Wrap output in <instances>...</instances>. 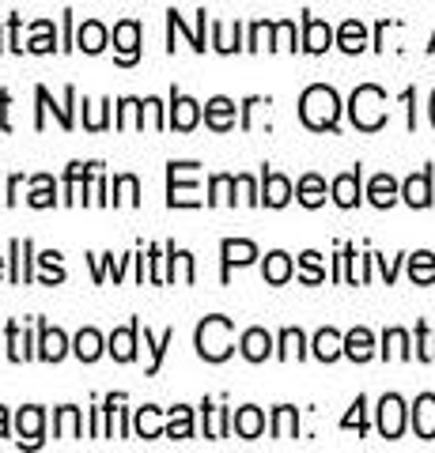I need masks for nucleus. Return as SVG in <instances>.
<instances>
[{
	"label": "nucleus",
	"mask_w": 435,
	"mask_h": 453,
	"mask_svg": "<svg viewBox=\"0 0 435 453\" xmlns=\"http://www.w3.org/2000/svg\"><path fill=\"white\" fill-rule=\"evenodd\" d=\"M299 118L307 129H337V118H341V98H337L333 88H326V83H315V88H307L303 98H299Z\"/></svg>",
	"instance_id": "nucleus-1"
},
{
	"label": "nucleus",
	"mask_w": 435,
	"mask_h": 453,
	"mask_svg": "<svg viewBox=\"0 0 435 453\" xmlns=\"http://www.w3.org/2000/svg\"><path fill=\"white\" fill-rule=\"evenodd\" d=\"M231 333H235L231 318H223V314L205 318L198 325V351H201V359H208V363H223V359H228L235 351Z\"/></svg>",
	"instance_id": "nucleus-2"
},
{
	"label": "nucleus",
	"mask_w": 435,
	"mask_h": 453,
	"mask_svg": "<svg viewBox=\"0 0 435 453\" xmlns=\"http://www.w3.org/2000/svg\"><path fill=\"white\" fill-rule=\"evenodd\" d=\"M353 121H356V129L363 133H375V129H383L386 125V95L383 88H375V83H363V88H356L353 95Z\"/></svg>",
	"instance_id": "nucleus-3"
},
{
	"label": "nucleus",
	"mask_w": 435,
	"mask_h": 453,
	"mask_svg": "<svg viewBox=\"0 0 435 453\" xmlns=\"http://www.w3.org/2000/svg\"><path fill=\"white\" fill-rule=\"evenodd\" d=\"M114 46H118V65H136L140 57V23L121 19L114 27Z\"/></svg>",
	"instance_id": "nucleus-4"
},
{
	"label": "nucleus",
	"mask_w": 435,
	"mask_h": 453,
	"mask_svg": "<svg viewBox=\"0 0 435 453\" xmlns=\"http://www.w3.org/2000/svg\"><path fill=\"white\" fill-rule=\"evenodd\" d=\"M378 431H383V438H401L405 431V404L398 393L383 396V404H378Z\"/></svg>",
	"instance_id": "nucleus-5"
},
{
	"label": "nucleus",
	"mask_w": 435,
	"mask_h": 453,
	"mask_svg": "<svg viewBox=\"0 0 435 453\" xmlns=\"http://www.w3.org/2000/svg\"><path fill=\"white\" fill-rule=\"evenodd\" d=\"M198 121H201V103H193V98L175 91L171 95V121H167V125H175L178 133H190Z\"/></svg>",
	"instance_id": "nucleus-6"
},
{
	"label": "nucleus",
	"mask_w": 435,
	"mask_h": 453,
	"mask_svg": "<svg viewBox=\"0 0 435 453\" xmlns=\"http://www.w3.org/2000/svg\"><path fill=\"white\" fill-rule=\"evenodd\" d=\"M220 253H223V280H228L231 276V265H250V261L258 257V246L246 242V238H223Z\"/></svg>",
	"instance_id": "nucleus-7"
},
{
	"label": "nucleus",
	"mask_w": 435,
	"mask_h": 453,
	"mask_svg": "<svg viewBox=\"0 0 435 453\" xmlns=\"http://www.w3.org/2000/svg\"><path fill=\"white\" fill-rule=\"evenodd\" d=\"M42 423H46V412H42L38 404H27L19 408V416H16V427H19V446H38L42 442Z\"/></svg>",
	"instance_id": "nucleus-8"
},
{
	"label": "nucleus",
	"mask_w": 435,
	"mask_h": 453,
	"mask_svg": "<svg viewBox=\"0 0 435 453\" xmlns=\"http://www.w3.org/2000/svg\"><path fill=\"white\" fill-rule=\"evenodd\" d=\"M65 95H68V106H73L76 103V88H65ZM35 98H38V129H42V125H46V110H53V113H58V121H61V129H73V110H68V106H53L50 103V91L46 88H38L35 91Z\"/></svg>",
	"instance_id": "nucleus-9"
},
{
	"label": "nucleus",
	"mask_w": 435,
	"mask_h": 453,
	"mask_svg": "<svg viewBox=\"0 0 435 453\" xmlns=\"http://www.w3.org/2000/svg\"><path fill=\"white\" fill-rule=\"evenodd\" d=\"M261 201L269 208H284L291 201V181L284 174H276V170H265L261 178Z\"/></svg>",
	"instance_id": "nucleus-10"
},
{
	"label": "nucleus",
	"mask_w": 435,
	"mask_h": 453,
	"mask_svg": "<svg viewBox=\"0 0 435 453\" xmlns=\"http://www.w3.org/2000/svg\"><path fill=\"white\" fill-rule=\"evenodd\" d=\"M38 329H42V336H38V359L61 363V359H65V351H68L65 333H61V329H50L46 321H38Z\"/></svg>",
	"instance_id": "nucleus-11"
},
{
	"label": "nucleus",
	"mask_w": 435,
	"mask_h": 453,
	"mask_svg": "<svg viewBox=\"0 0 435 453\" xmlns=\"http://www.w3.org/2000/svg\"><path fill=\"white\" fill-rule=\"evenodd\" d=\"M205 121H208V129L228 133L235 125V103H231V98H223V95L208 98V103H205Z\"/></svg>",
	"instance_id": "nucleus-12"
},
{
	"label": "nucleus",
	"mask_w": 435,
	"mask_h": 453,
	"mask_svg": "<svg viewBox=\"0 0 435 453\" xmlns=\"http://www.w3.org/2000/svg\"><path fill=\"white\" fill-rule=\"evenodd\" d=\"M136 333H140V321H129L125 329H114V336H110V356H114L118 363H133V356H136Z\"/></svg>",
	"instance_id": "nucleus-13"
},
{
	"label": "nucleus",
	"mask_w": 435,
	"mask_h": 453,
	"mask_svg": "<svg viewBox=\"0 0 435 453\" xmlns=\"http://www.w3.org/2000/svg\"><path fill=\"white\" fill-rule=\"evenodd\" d=\"M182 166H186V163H171V170H167V174H171V196H167V204H171V208H198L201 201L193 196L190 181H182Z\"/></svg>",
	"instance_id": "nucleus-14"
},
{
	"label": "nucleus",
	"mask_w": 435,
	"mask_h": 453,
	"mask_svg": "<svg viewBox=\"0 0 435 453\" xmlns=\"http://www.w3.org/2000/svg\"><path fill=\"white\" fill-rule=\"evenodd\" d=\"M330 42H333V31H330L326 23L315 19V16L303 19V50H307V53H326Z\"/></svg>",
	"instance_id": "nucleus-15"
},
{
	"label": "nucleus",
	"mask_w": 435,
	"mask_h": 453,
	"mask_svg": "<svg viewBox=\"0 0 435 453\" xmlns=\"http://www.w3.org/2000/svg\"><path fill=\"white\" fill-rule=\"evenodd\" d=\"M238 348H243V356L250 363H261L265 356H273V336L265 329H246L243 340H238Z\"/></svg>",
	"instance_id": "nucleus-16"
},
{
	"label": "nucleus",
	"mask_w": 435,
	"mask_h": 453,
	"mask_svg": "<svg viewBox=\"0 0 435 453\" xmlns=\"http://www.w3.org/2000/svg\"><path fill=\"white\" fill-rule=\"evenodd\" d=\"M413 427L420 438H435V396L431 393H420L416 404H413Z\"/></svg>",
	"instance_id": "nucleus-17"
},
{
	"label": "nucleus",
	"mask_w": 435,
	"mask_h": 453,
	"mask_svg": "<svg viewBox=\"0 0 435 453\" xmlns=\"http://www.w3.org/2000/svg\"><path fill=\"white\" fill-rule=\"evenodd\" d=\"M333 201L341 208H356L360 204V166L348 170V174L333 178Z\"/></svg>",
	"instance_id": "nucleus-18"
},
{
	"label": "nucleus",
	"mask_w": 435,
	"mask_h": 453,
	"mask_svg": "<svg viewBox=\"0 0 435 453\" xmlns=\"http://www.w3.org/2000/svg\"><path fill=\"white\" fill-rule=\"evenodd\" d=\"M231 427H235V434H238V438H258V434L265 431V416H261V408H254V404L238 408L235 419H231Z\"/></svg>",
	"instance_id": "nucleus-19"
},
{
	"label": "nucleus",
	"mask_w": 435,
	"mask_h": 453,
	"mask_svg": "<svg viewBox=\"0 0 435 453\" xmlns=\"http://www.w3.org/2000/svg\"><path fill=\"white\" fill-rule=\"evenodd\" d=\"M405 201H409L413 208H428L431 204V170H420V174H413L409 181H405Z\"/></svg>",
	"instance_id": "nucleus-20"
},
{
	"label": "nucleus",
	"mask_w": 435,
	"mask_h": 453,
	"mask_svg": "<svg viewBox=\"0 0 435 453\" xmlns=\"http://www.w3.org/2000/svg\"><path fill=\"white\" fill-rule=\"evenodd\" d=\"M76 50H83V53H103L106 50V27L99 19H88L76 31Z\"/></svg>",
	"instance_id": "nucleus-21"
},
{
	"label": "nucleus",
	"mask_w": 435,
	"mask_h": 453,
	"mask_svg": "<svg viewBox=\"0 0 435 453\" xmlns=\"http://www.w3.org/2000/svg\"><path fill=\"white\" fill-rule=\"evenodd\" d=\"M345 356L356 359V363H368L375 356V336L368 329H353L345 336Z\"/></svg>",
	"instance_id": "nucleus-22"
},
{
	"label": "nucleus",
	"mask_w": 435,
	"mask_h": 453,
	"mask_svg": "<svg viewBox=\"0 0 435 453\" xmlns=\"http://www.w3.org/2000/svg\"><path fill=\"white\" fill-rule=\"evenodd\" d=\"M337 46H341L345 53H360L363 46H368V31H363L360 19H345L341 31H337Z\"/></svg>",
	"instance_id": "nucleus-23"
},
{
	"label": "nucleus",
	"mask_w": 435,
	"mask_h": 453,
	"mask_svg": "<svg viewBox=\"0 0 435 453\" xmlns=\"http://www.w3.org/2000/svg\"><path fill=\"white\" fill-rule=\"evenodd\" d=\"M315 356L322 363H333L337 356H345V336L341 333H333V329H322L315 336Z\"/></svg>",
	"instance_id": "nucleus-24"
},
{
	"label": "nucleus",
	"mask_w": 435,
	"mask_h": 453,
	"mask_svg": "<svg viewBox=\"0 0 435 453\" xmlns=\"http://www.w3.org/2000/svg\"><path fill=\"white\" fill-rule=\"evenodd\" d=\"M368 196H371V204H375V208H390V204L398 201V181L390 178V174H375Z\"/></svg>",
	"instance_id": "nucleus-25"
},
{
	"label": "nucleus",
	"mask_w": 435,
	"mask_h": 453,
	"mask_svg": "<svg viewBox=\"0 0 435 453\" xmlns=\"http://www.w3.org/2000/svg\"><path fill=\"white\" fill-rule=\"evenodd\" d=\"M53 434H58V438H80L83 434V427H80V408H73V404L58 408V416H53Z\"/></svg>",
	"instance_id": "nucleus-26"
},
{
	"label": "nucleus",
	"mask_w": 435,
	"mask_h": 453,
	"mask_svg": "<svg viewBox=\"0 0 435 453\" xmlns=\"http://www.w3.org/2000/svg\"><path fill=\"white\" fill-rule=\"evenodd\" d=\"M299 431V412L291 404H280L273 412V438H296Z\"/></svg>",
	"instance_id": "nucleus-27"
},
{
	"label": "nucleus",
	"mask_w": 435,
	"mask_h": 453,
	"mask_svg": "<svg viewBox=\"0 0 435 453\" xmlns=\"http://www.w3.org/2000/svg\"><path fill=\"white\" fill-rule=\"evenodd\" d=\"M73 351L83 359V363H95L103 356V336L95 333V329H80V336H76V344H73Z\"/></svg>",
	"instance_id": "nucleus-28"
},
{
	"label": "nucleus",
	"mask_w": 435,
	"mask_h": 453,
	"mask_svg": "<svg viewBox=\"0 0 435 453\" xmlns=\"http://www.w3.org/2000/svg\"><path fill=\"white\" fill-rule=\"evenodd\" d=\"M296 193H299V201H303L307 208H318L322 201H326V181H322L318 174H303Z\"/></svg>",
	"instance_id": "nucleus-29"
},
{
	"label": "nucleus",
	"mask_w": 435,
	"mask_h": 453,
	"mask_svg": "<svg viewBox=\"0 0 435 453\" xmlns=\"http://www.w3.org/2000/svg\"><path fill=\"white\" fill-rule=\"evenodd\" d=\"M167 438H193V412L186 404L171 408V423H167Z\"/></svg>",
	"instance_id": "nucleus-30"
},
{
	"label": "nucleus",
	"mask_w": 435,
	"mask_h": 453,
	"mask_svg": "<svg viewBox=\"0 0 435 453\" xmlns=\"http://www.w3.org/2000/svg\"><path fill=\"white\" fill-rule=\"evenodd\" d=\"M171 344H175V329H167L159 340L144 329V348L151 351V366H148V374H156V371H159V363H163V356H167V348H171Z\"/></svg>",
	"instance_id": "nucleus-31"
},
{
	"label": "nucleus",
	"mask_w": 435,
	"mask_h": 453,
	"mask_svg": "<svg viewBox=\"0 0 435 453\" xmlns=\"http://www.w3.org/2000/svg\"><path fill=\"white\" fill-rule=\"evenodd\" d=\"M265 280L269 283H288L291 280V257L288 253H269V257H265Z\"/></svg>",
	"instance_id": "nucleus-32"
},
{
	"label": "nucleus",
	"mask_w": 435,
	"mask_h": 453,
	"mask_svg": "<svg viewBox=\"0 0 435 453\" xmlns=\"http://www.w3.org/2000/svg\"><path fill=\"white\" fill-rule=\"evenodd\" d=\"M409 276H413V283H431L435 280V253H428V250L413 253L409 257Z\"/></svg>",
	"instance_id": "nucleus-33"
},
{
	"label": "nucleus",
	"mask_w": 435,
	"mask_h": 453,
	"mask_svg": "<svg viewBox=\"0 0 435 453\" xmlns=\"http://www.w3.org/2000/svg\"><path fill=\"white\" fill-rule=\"evenodd\" d=\"M136 434L140 438H159L163 434V427H159V408L156 404H144L136 412Z\"/></svg>",
	"instance_id": "nucleus-34"
},
{
	"label": "nucleus",
	"mask_w": 435,
	"mask_h": 453,
	"mask_svg": "<svg viewBox=\"0 0 435 453\" xmlns=\"http://www.w3.org/2000/svg\"><path fill=\"white\" fill-rule=\"evenodd\" d=\"M53 193H58V189H53V178L50 174H38L35 178V193L27 196V201H31V208H53V201H58Z\"/></svg>",
	"instance_id": "nucleus-35"
},
{
	"label": "nucleus",
	"mask_w": 435,
	"mask_h": 453,
	"mask_svg": "<svg viewBox=\"0 0 435 453\" xmlns=\"http://www.w3.org/2000/svg\"><path fill=\"white\" fill-rule=\"evenodd\" d=\"M140 201V181L133 174L114 178V204H136Z\"/></svg>",
	"instance_id": "nucleus-36"
},
{
	"label": "nucleus",
	"mask_w": 435,
	"mask_h": 453,
	"mask_svg": "<svg viewBox=\"0 0 435 453\" xmlns=\"http://www.w3.org/2000/svg\"><path fill=\"white\" fill-rule=\"evenodd\" d=\"M383 344H386V348H383L386 359H394V356H398V359H409V336H405V329H390V333L383 336Z\"/></svg>",
	"instance_id": "nucleus-37"
},
{
	"label": "nucleus",
	"mask_w": 435,
	"mask_h": 453,
	"mask_svg": "<svg viewBox=\"0 0 435 453\" xmlns=\"http://www.w3.org/2000/svg\"><path fill=\"white\" fill-rule=\"evenodd\" d=\"M235 186H238V178H231V174H216V178H213V186H208V189H213L208 204H223V201L235 204V196H231Z\"/></svg>",
	"instance_id": "nucleus-38"
},
{
	"label": "nucleus",
	"mask_w": 435,
	"mask_h": 453,
	"mask_svg": "<svg viewBox=\"0 0 435 453\" xmlns=\"http://www.w3.org/2000/svg\"><path fill=\"white\" fill-rule=\"evenodd\" d=\"M205 408V416H208V427H205V434L208 438H223L228 434V408H213V404H201Z\"/></svg>",
	"instance_id": "nucleus-39"
},
{
	"label": "nucleus",
	"mask_w": 435,
	"mask_h": 453,
	"mask_svg": "<svg viewBox=\"0 0 435 453\" xmlns=\"http://www.w3.org/2000/svg\"><path fill=\"white\" fill-rule=\"evenodd\" d=\"M299 268H303V283H322V280H326V268H322V257H318V253L315 250H307L303 253V257H299Z\"/></svg>",
	"instance_id": "nucleus-40"
},
{
	"label": "nucleus",
	"mask_w": 435,
	"mask_h": 453,
	"mask_svg": "<svg viewBox=\"0 0 435 453\" xmlns=\"http://www.w3.org/2000/svg\"><path fill=\"white\" fill-rule=\"evenodd\" d=\"M276 356L280 359H291V356L303 359V333L299 329H284V333H280V351H276Z\"/></svg>",
	"instance_id": "nucleus-41"
},
{
	"label": "nucleus",
	"mask_w": 435,
	"mask_h": 453,
	"mask_svg": "<svg viewBox=\"0 0 435 453\" xmlns=\"http://www.w3.org/2000/svg\"><path fill=\"white\" fill-rule=\"evenodd\" d=\"M53 42H58V35H53V23L42 19V23H35V38H31V46H27V50H31V53H50Z\"/></svg>",
	"instance_id": "nucleus-42"
},
{
	"label": "nucleus",
	"mask_w": 435,
	"mask_h": 453,
	"mask_svg": "<svg viewBox=\"0 0 435 453\" xmlns=\"http://www.w3.org/2000/svg\"><path fill=\"white\" fill-rule=\"evenodd\" d=\"M8 356L23 363V359H31V348H27V336H19V325L16 321H8Z\"/></svg>",
	"instance_id": "nucleus-43"
},
{
	"label": "nucleus",
	"mask_w": 435,
	"mask_h": 453,
	"mask_svg": "<svg viewBox=\"0 0 435 453\" xmlns=\"http://www.w3.org/2000/svg\"><path fill=\"white\" fill-rule=\"evenodd\" d=\"M273 50H296V23H273Z\"/></svg>",
	"instance_id": "nucleus-44"
},
{
	"label": "nucleus",
	"mask_w": 435,
	"mask_h": 453,
	"mask_svg": "<svg viewBox=\"0 0 435 453\" xmlns=\"http://www.w3.org/2000/svg\"><path fill=\"white\" fill-rule=\"evenodd\" d=\"M213 46H216L220 53H231V50H243V46H238V35L231 38V27H228V23H213Z\"/></svg>",
	"instance_id": "nucleus-45"
},
{
	"label": "nucleus",
	"mask_w": 435,
	"mask_h": 453,
	"mask_svg": "<svg viewBox=\"0 0 435 453\" xmlns=\"http://www.w3.org/2000/svg\"><path fill=\"white\" fill-rule=\"evenodd\" d=\"M363 408H368V401H363V396H356L353 412H348V416L341 419V427H345V431H353V427H356L360 434H363V431H368V416H363Z\"/></svg>",
	"instance_id": "nucleus-46"
},
{
	"label": "nucleus",
	"mask_w": 435,
	"mask_h": 453,
	"mask_svg": "<svg viewBox=\"0 0 435 453\" xmlns=\"http://www.w3.org/2000/svg\"><path fill=\"white\" fill-rule=\"evenodd\" d=\"M38 261H42V268H46V283H61V280H65V268H61V253H53V250H50V253H42Z\"/></svg>",
	"instance_id": "nucleus-47"
},
{
	"label": "nucleus",
	"mask_w": 435,
	"mask_h": 453,
	"mask_svg": "<svg viewBox=\"0 0 435 453\" xmlns=\"http://www.w3.org/2000/svg\"><path fill=\"white\" fill-rule=\"evenodd\" d=\"M238 193H243V201H246V204H261V196H258V186H254V178L238 174Z\"/></svg>",
	"instance_id": "nucleus-48"
},
{
	"label": "nucleus",
	"mask_w": 435,
	"mask_h": 453,
	"mask_svg": "<svg viewBox=\"0 0 435 453\" xmlns=\"http://www.w3.org/2000/svg\"><path fill=\"white\" fill-rule=\"evenodd\" d=\"M148 261H151V283H167V276L159 273V246H151V257Z\"/></svg>",
	"instance_id": "nucleus-49"
},
{
	"label": "nucleus",
	"mask_w": 435,
	"mask_h": 453,
	"mask_svg": "<svg viewBox=\"0 0 435 453\" xmlns=\"http://www.w3.org/2000/svg\"><path fill=\"white\" fill-rule=\"evenodd\" d=\"M182 273H186V283H193V257L190 253H182Z\"/></svg>",
	"instance_id": "nucleus-50"
},
{
	"label": "nucleus",
	"mask_w": 435,
	"mask_h": 453,
	"mask_svg": "<svg viewBox=\"0 0 435 453\" xmlns=\"http://www.w3.org/2000/svg\"><path fill=\"white\" fill-rule=\"evenodd\" d=\"M0 438H8V408H0Z\"/></svg>",
	"instance_id": "nucleus-51"
},
{
	"label": "nucleus",
	"mask_w": 435,
	"mask_h": 453,
	"mask_svg": "<svg viewBox=\"0 0 435 453\" xmlns=\"http://www.w3.org/2000/svg\"><path fill=\"white\" fill-rule=\"evenodd\" d=\"M431 125H435V91H431Z\"/></svg>",
	"instance_id": "nucleus-52"
},
{
	"label": "nucleus",
	"mask_w": 435,
	"mask_h": 453,
	"mask_svg": "<svg viewBox=\"0 0 435 453\" xmlns=\"http://www.w3.org/2000/svg\"><path fill=\"white\" fill-rule=\"evenodd\" d=\"M0 276H4V257H0Z\"/></svg>",
	"instance_id": "nucleus-53"
},
{
	"label": "nucleus",
	"mask_w": 435,
	"mask_h": 453,
	"mask_svg": "<svg viewBox=\"0 0 435 453\" xmlns=\"http://www.w3.org/2000/svg\"><path fill=\"white\" fill-rule=\"evenodd\" d=\"M428 50H435V38H431V46H428Z\"/></svg>",
	"instance_id": "nucleus-54"
}]
</instances>
